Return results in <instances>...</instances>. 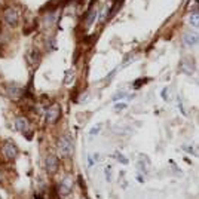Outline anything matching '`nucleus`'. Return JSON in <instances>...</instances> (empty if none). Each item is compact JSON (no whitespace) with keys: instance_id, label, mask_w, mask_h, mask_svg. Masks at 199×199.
<instances>
[{"instance_id":"nucleus-19","label":"nucleus","mask_w":199,"mask_h":199,"mask_svg":"<svg viewBox=\"0 0 199 199\" xmlns=\"http://www.w3.org/2000/svg\"><path fill=\"white\" fill-rule=\"evenodd\" d=\"M132 61H134V55H131V57H128V58L125 59V63H123L122 66H123V67H126V66H129V64L132 63Z\"/></svg>"},{"instance_id":"nucleus-7","label":"nucleus","mask_w":199,"mask_h":199,"mask_svg":"<svg viewBox=\"0 0 199 199\" xmlns=\"http://www.w3.org/2000/svg\"><path fill=\"white\" fill-rule=\"evenodd\" d=\"M71 186H73L71 178H70V177L64 178L63 181L59 183V193H61V195H67V193L71 190Z\"/></svg>"},{"instance_id":"nucleus-13","label":"nucleus","mask_w":199,"mask_h":199,"mask_svg":"<svg viewBox=\"0 0 199 199\" xmlns=\"http://www.w3.org/2000/svg\"><path fill=\"white\" fill-rule=\"evenodd\" d=\"M97 18V10L95 9H92V10H89V14H88V17H86V26H92V22H94V19Z\"/></svg>"},{"instance_id":"nucleus-6","label":"nucleus","mask_w":199,"mask_h":199,"mask_svg":"<svg viewBox=\"0 0 199 199\" xmlns=\"http://www.w3.org/2000/svg\"><path fill=\"white\" fill-rule=\"evenodd\" d=\"M58 159H57V156H48L46 158V169L51 172V174H54V172H57V169H58Z\"/></svg>"},{"instance_id":"nucleus-3","label":"nucleus","mask_w":199,"mask_h":199,"mask_svg":"<svg viewBox=\"0 0 199 199\" xmlns=\"http://www.w3.org/2000/svg\"><path fill=\"white\" fill-rule=\"evenodd\" d=\"M59 115H61L59 106H57V104L51 106V107L48 108V111H46V122H48V123H55V122L58 120Z\"/></svg>"},{"instance_id":"nucleus-1","label":"nucleus","mask_w":199,"mask_h":199,"mask_svg":"<svg viewBox=\"0 0 199 199\" xmlns=\"http://www.w3.org/2000/svg\"><path fill=\"white\" fill-rule=\"evenodd\" d=\"M58 150L63 156H68L73 152V141L68 135H63L58 140Z\"/></svg>"},{"instance_id":"nucleus-12","label":"nucleus","mask_w":199,"mask_h":199,"mask_svg":"<svg viewBox=\"0 0 199 199\" xmlns=\"http://www.w3.org/2000/svg\"><path fill=\"white\" fill-rule=\"evenodd\" d=\"M8 92H9L10 97L17 98V97H19V94H21V88H18V86H15V85H12V86H9Z\"/></svg>"},{"instance_id":"nucleus-10","label":"nucleus","mask_w":199,"mask_h":199,"mask_svg":"<svg viewBox=\"0 0 199 199\" xmlns=\"http://www.w3.org/2000/svg\"><path fill=\"white\" fill-rule=\"evenodd\" d=\"M186 9H187L189 12H199V0H189L187 6H186Z\"/></svg>"},{"instance_id":"nucleus-2","label":"nucleus","mask_w":199,"mask_h":199,"mask_svg":"<svg viewBox=\"0 0 199 199\" xmlns=\"http://www.w3.org/2000/svg\"><path fill=\"white\" fill-rule=\"evenodd\" d=\"M5 21L9 24V26H17L18 21H19V14L18 10L14 8H8L5 10Z\"/></svg>"},{"instance_id":"nucleus-18","label":"nucleus","mask_w":199,"mask_h":199,"mask_svg":"<svg viewBox=\"0 0 199 199\" xmlns=\"http://www.w3.org/2000/svg\"><path fill=\"white\" fill-rule=\"evenodd\" d=\"M125 97H126V92H119V94H116V95L113 97V101H117V100L125 98Z\"/></svg>"},{"instance_id":"nucleus-9","label":"nucleus","mask_w":199,"mask_h":199,"mask_svg":"<svg viewBox=\"0 0 199 199\" xmlns=\"http://www.w3.org/2000/svg\"><path fill=\"white\" fill-rule=\"evenodd\" d=\"M181 71L186 74H192L195 71V67L189 63V59H183L181 61Z\"/></svg>"},{"instance_id":"nucleus-8","label":"nucleus","mask_w":199,"mask_h":199,"mask_svg":"<svg viewBox=\"0 0 199 199\" xmlns=\"http://www.w3.org/2000/svg\"><path fill=\"white\" fill-rule=\"evenodd\" d=\"M15 128L19 131V132H26L28 129V120L26 117H18L15 120Z\"/></svg>"},{"instance_id":"nucleus-16","label":"nucleus","mask_w":199,"mask_h":199,"mask_svg":"<svg viewBox=\"0 0 199 199\" xmlns=\"http://www.w3.org/2000/svg\"><path fill=\"white\" fill-rule=\"evenodd\" d=\"M115 158L117 159V162H120V164H123V165H126V164H128V159H126L125 156H123V155H120L119 152H116V153H115Z\"/></svg>"},{"instance_id":"nucleus-17","label":"nucleus","mask_w":199,"mask_h":199,"mask_svg":"<svg viewBox=\"0 0 199 199\" xmlns=\"http://www.w3.org/2000/svg\"><path fill=\"white\" fill-rule=\"evenodd\" d=\"M100 131H101V123H98V125H95V126L89 131V135H91V137H94V135H97Z\"/></svg>"},{"instance_id":"nucleus-22","label":"nucleus","mask_w":199,"mask_h":199,"mask_svg":"<svg viewBox=\"0 0 199 199\" xmlns=\"http://www.w3.org/2000/svg\"><path fill=\"white\" fill-rule=\"evenodd\" d=\"M36 199H42V198H40V196H39V195H37V196H36Z\"/></svg>"},{"instance_id":"nucleus-21","label":"nucleus","mask_w":199,"mask_h":199,"mask_svg":"<svg viewBox=\"0 0 199 199\" xmlns=\"http://www.w3.org/2000/svg\"><path fill=\"white\" fill-rule=\"evenodd\" d=\"M162 97H164L165 101H168V88H165V89L162 91Z\"/></svg>"},{"instance_id":"nucleus-4","label":"nucleus","mask_w":199,"mask_h":199,"mask_svg":"<svg viewBox=\"0 0 199 199\" xmlns=\"http://www.w3.org/2000/svg\"><path fill=\"white\" fill-rule=\"evenodd\" d=\"M3 153L8 159H14L17 156V147L12 141H6L5 143V147H3Z\"/></svg>"},{"instance_id":"nucleus-5","label":"nucleus","mask_w":199,"mask_h":199,"mask_svg":"<svg viewBox=\"0 0 199 199\" xmlns=\"http://www.w3.org/2000/svg\"><path fill=\"white\" fill-rule=\"evenodd\" d=\"M184 43L189 46H198L199 45V34L198 33H186L183 36Z\"/></svg>"},{"instance_id":"nucleus-20","label":"nucleus","mask_w":199,"mask_h":199,"mask_svg":"<svg viewBox=\"0 0 199 199\" xmlns=\"http://www.w3.org/2000/svg\"><path fill=\"white\" fill-rule=\"evenodd\" d=\"M126 108V104L125 103H119V104H116V110H125Z\"/></svg>"},{"instance_id":"nucleus-15","label":"nucleus","mask_w":199,"mask_h":199,"mask_svg":"<svg viewBox=\"0 0 199 199\" xmlns=\"http://www.w3.org/2000/svg\"><path fill=\"white\" fill-rule=\"evenodd\" d=\"M73 79H74V71H73V70H68V71L66 73V77H64V83H66V85H71Z\"/></svg>"},{"instance_id":"nucleus-14","label":"nucleus","mask_w":199,"mask_h":199,"mask_svg":"<svg viewBox=\"0 0 199 199\" xmlns=\"http://www.w3.org/2000/svg\"><path fill=\"white\" fill-rule=\"evenodd\" d=\"M137 167L141 169V172H149V160H147V159L140 160V162L137 164Z\"/></svg>"},{"instance_id":"nucleus-11","label":"nucleus","mask_w":199,"mask_h":199,"mask_svg":"<svg viewBox=\"0 0 199 199\" xmlns=\"http://www.w3.org/2000/svg\"><path fill=\"white\" fill-rule=\"evenodd\" d=\"M189 22H190V26H192V27H195V28H198V27H199V14H198V12H193V14L190 15Z\"/></svg>"}]
</instances>
